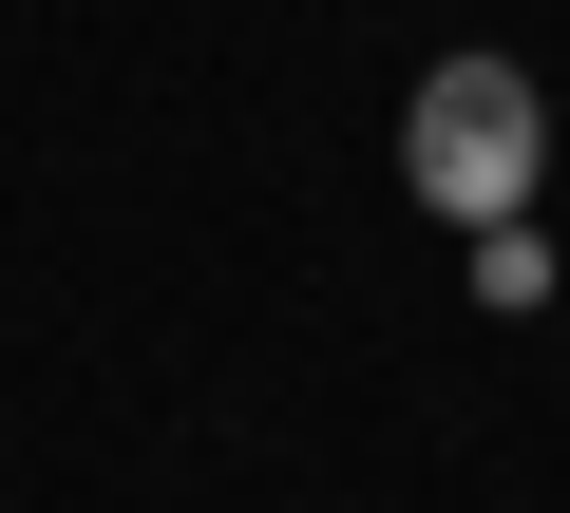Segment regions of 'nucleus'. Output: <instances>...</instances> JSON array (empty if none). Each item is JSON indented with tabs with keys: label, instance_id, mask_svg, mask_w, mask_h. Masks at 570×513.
Listing matches in <instances>:
<instances>
[{
	"label": "nucleus",
	"instance_id": "nucleus-1",
	"mask_svg": "<svg viewBox=\"0 0 570 513\" xmlns=\"http://www.w3.org/2000/svg\"><path fill=\"white\" fill-rule=\"evenodd\" d=\"M532 171H551V96H532L513 58H438V77L400 96V190H419L438 228H513Z\"/></svg>",
	"mask_w": 570,
	"mask_h": 513
},
{
	"label": "nucleus",
	"instance_id": "nucleus-2",
	"mask_svg": "<svg viewBox=\"0 0 570 513\" xmlns=\"http://www.w3.org/2000/svg\"><path fill=\"white\" fill-rule=\"evenodd\" d=\"M475 305H494V324H513V305H551V247H532V209H513V228H475Z\"/></svg>",
	"mask_w": 570,
	"mask_h": 513
}]
</instances>
